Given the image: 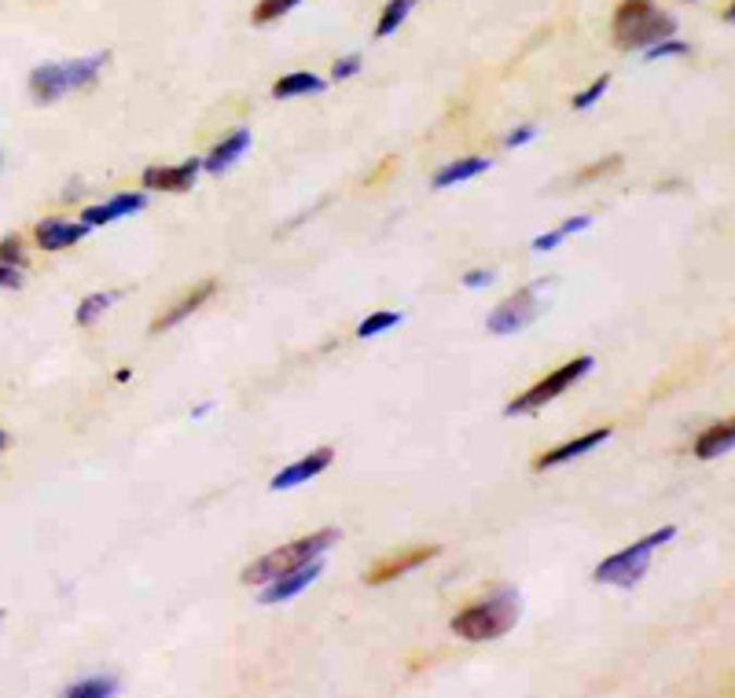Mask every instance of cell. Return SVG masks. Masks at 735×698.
<instances>
[{"label": "cell", "instance_id": "cell-1", "mask_svg": "<svg viewBox=\"0 0 735 698\" xmlns=\"http://www.w3.org/2000/svg\"><path fill=\"white\" fill-rule=\"evenodd\" d=\"M519 618H522V596L515 588H500V593L463 607L460 614L452 618V633L460 639H471V644H486V639L508 636L511 628L519 625Z\"/></svg>", "mask_w": 735, "mask_h": 698}, {"label": "cell", "instance_id": "cell-2", "mask_svg": "<svg viewBox=\"0 0 735 698\" xmlns=\"http://www.w3.org/2000/svg\"><path fill=\"white\" fill-rule=\"evenodd\" d=\"M611 34L614 45L625 48V52H644V48L676 34V18L655 4V0H622L614 12Z\"/></svg>", "mask_w": 735, "mask_h": 698}, {"label": "cell", "instance_id": "cell-3", "mask_svg": "<svg viewBox=\"0 0 735 698\" xmlns=\"http://www.w3.org/2000/svg\"><path fill=\"white\" fill-rule=\"evenodd\" d=\"M111 55H89V60H74V63H41L30 74V92L37 103H55L60 96L74 89H92L100 71L108 66Z\"/></svg>", "mask_w": 735, "mask_h": 698}, {"label": "cell", "instance_id": "cell-4", "mask_svg": "<svg viewBox=\"0 0 735 698\" xmlns=\"http://www.w3.org/2000/svg\"><path fill=\"white\" fill-rule=\"evenodd\" d=\"M338 537H342L338 529H321V533H309V537H298V540H291V545L261 556L254 566H247L244 581L247 585H269L273 577L287 574V570H298V566H306V562L321 559L327 548L338 545Z\"/></svg>", "mask_w": 735, "mask_h": 698}, {"label": "cell", "instance_id": "cell-5", "mask_svg": "<svg viewBox=\"0 0 735 698\" xmlns=\"http://www.w3.org/2000/svg\"><path fill=\"white\" fill-rule=\"evenodd\" d=\"M673 537H676V526H662V529H655L651 537L636 540V545H628V548L618 551V556H611V559H603V562H599L593 577L599 581V585H614V588H633V585H640L644 574H647V570H651V556H655V548L670 545Z\"/></svg>", "mask_w": 735, "mask_h": 698}, {"label": "cell", "instance_id": "cell-6", "mask_svg": "<svg viewBox=\"0 0 735 698\" xmlns=\"http://www.w3.org/2000/svg\"><path fill=\"white\" fill-rule=\"evenodd\" d=\"M596 367V361L593 357H574L570 364H563V367H556V372L548 375V379H540V383H534L530 386L526 394H519L515 401L508 404L504 409V415H530V412H537V409H545V404H551L556 397H563L570 386H577L585 379L588 372Z\"/></svg>", "mask_w": 735, "mask_h": 698}, {"label": "cell", "instance_id": "cell-7", "mask_svg": "<svg viewBox=\"0 0 735 698\" xmlns=\"http://www.w3.org/2000/svg\"><path fill=\"white\" fill-rule=\"evenodd\" d=\"M545 290H548L545 279H534V284H526V287L519 290V295L504 298V302L493 309L489 320H486V327H489L493 335H515V332H522V327H530L540 316V309H545V298H540Z\"/></svg>", "mask_w": 735, "mask_h": 698}, {"label": "cell", "instance_id": "cell-8", "mask_svg": "<svg viewBox=\"0 0 735 698\" xmlns=\"http://www.w3.org/2000/svg\"><path fill=\"white\" fill-rule=\"evenodd\" d=\"M321 574H324V556L313 559V562H306V566H298V570H287V574L273 577L265 585V593H258V603H265V607L287 603V599H295L298 593H306V588L313 585Z\"/></svg>", "mask_w": 735, "mask_h": 698}, {"label": "cell", "instance_id": "cell-9", "mask_svg": "<svg viewBox=\"0 0 735 698\" xmlns=\"http://www.w3.org/2000/svg\"><path fill=\"white\" fill-rule=\"evenodd\" d=\"M438 551H441L438 545H420V548L398 551V556L375 562V566L364 574V581H368V585H386V581H398L401 574H409V570L423 566V562H431V559H438Z\"/></svg>", "mask_w": 735, "mask_h": 698}, {"label": "cell", "instance_id": "cell-10", "mask_svg": "<svg viewBox=\"0 0 735 698\" xmlns=\"http://www.w3.org/2000/svg\"><path fill=\"white\" fill-rule=\"evenodd\" d=\"M202 170L199 159H184L177 166H148L144 170V188L148 191H188Z\"/></svg>", "mask_w": 735, "mask_h": 698}, {"label": "cell", "instance_id": "cell-11", "mask_svg": "<svg viewBox=\"0 0 735 698\" xmlns=\"http://www.w3.org/2000/svg\"><path fill=\"white\" fill-rule=\"evenodd\" d=\"M603 441H611V426H599V431H588V434H582V438H574L566 445H556V449H548L545 456H537L534 468L551 471V468H559V463H570V460H577V456L593 452L596 445H603Z\"/></svg>", "mask_w": 735, "mask_h": 698}, {"label": "cell", "instance_id": "cell-12", "mask_svg": "<svg viewBox=\"0 0 735 698\" xmlns=\"http://www.w3.org/2000/svg\"><path fill=\"white\" fill-rule=\"evenodd\" d=\"M335 460V452L332 449H316V452H309L306 460H298V463H291V468H284L276 474L273 482H269V489H276V493H284V489H295V486H302V482H309V478H316L327 463Z\"/></svg>", "mask_w": 735, "mask_h": 698}, {"label": "cell", "instance_id": "cell-13", "mask_svg": "<svg viewBox=\"0 0 735 698\" xmlns=\"http://www.w3.org/2000/svg\"><path fill=\"white\" fill-rule=\"evenodd\" d=\"M89 236V225L85 221H63V217H48L37 225V247L41 250H66L74 247L77 239Z\"/></svg>", "mask_w": 735, "mask_h": 698}, {"label": "cell", "instance_id": "cell-14", "mask_svg": "<svg viewBox=\"0 0 735 698\" xmlns=\"http://www.w3.org/2000/svg\"><path fill=\"white\" fill-rule=\"evenodd\" d=\"M144 207H148V196H144V191H122V196H114L111 202H103V207H89L82 213V221L89 228L92 225H111V221L129 217V213H137Z\"/></svg>", "mask_w": 735, "mask_h": 698}, {"label": "cell", "instance_id": "cell-15", "mask_svg": "<svg viewBox=\"0 0 735 698\" xmlns=\"http://www.w3.org/2000/svg\"><path fill=\"white\" fill-rule=\"evenodd\" d=\"M214 290H217L214 279H202V284H199V287H191L177 306L166 309V313H162V316H154V320H151V332L159 335V332H170V327H177L180 320H188L191 313H196V309H199L202 302H207V298L214 295Z\"/></svg>", "mask_w": 735, "mask_h": 698}, {"label": "cell", "instance_id": "cell-16", "mask_svg": "<svg viewBox=\"0 0 735 698\" xmlns=\"http://www.w3.org/2000/svg\"><path fill=\"white\" fill-rule=\"evenodd\" d=\"M247 151H250V129H236L228 140H221L217 148L210 151L207 159H202V170L214 173V177H217V173H225V170L236 166V162L244 159Z\"/></svg>", "mask_w": 735, "mask_h": 698}, {"label": "cell", "instance_id": "cell-17", "mask_svg": "<svg viewBox=\"0 0 735 698\" xmlns=\"http://www.w3.org/2000/svg\"><path fill=\"white\" fill-rule=\"evenodd\" d=\"M493 166L489 159H482V154H471V159H457L449 162L445 170L434 173V188H452V184H463L471 177H478V173H486Z\"/></svg>", "mask_w": 735, "mask_h": 698}, {"label": "cell", "instance_id": "cell-18", "mask_svg": "<svg viewBox=\"0 0 735 698\" xmlns=\"http://www.w3.org/2000/svg\"><path fill=\"white\" fill-rule=\"evenodd\" d=\"M735 445V423H718L710 426L706 434H699V441H695V456L699 460H713V456L728 452Z\"/></svg>", "mask_w": 735, "mask_h": 698}, {"label": "cell", "instance_id": "cell-19", "mask_svg": "<svg viewBox=\"0 0 735 698\" xmlns=\"http://www.w3.org/2000/svg\"><path fill=\"white\" fill-rule=\"evenodd\" d=\"M324 77L316 74H306V71H295L287 77H279V82L273 85V96L276 100H295V96H309V92H324Z\"/></svg>", "mask_w": 735, "mask_h": 698}, {"label": "cell", "instance_id": "cell-20", "mask_svg": "<svg viewBox=\"0 0 735 698\" xmlns=\"http://www.w3.org/2000/svg\"><path fill=\"white\" fill-rule=\"evenodd\" d=\"M66 698H111L119 695V681L114 676H89V681H77L63 691Z\"/></svg>", "mask_w": 735, "mask_h": 698}, {"label": "cell", "instance_id": "cell-21", "mask_svg": "<svg viewBox=\"0 0 735 698\" xmlns=\"http://www.w3.org/2000/svg\"><path fill=\"white\" fill-rule=\"evenodd\" d=\"M420 4V0H390V4L383 8V15H379V26H375V37H390V34H398V26L409 18V12L412 8Z\"/></svg>", "mask_w": 735, "mask_h": 698}, {"label": "cell", "instance_id": "cell-22", "mask_svg": "<svg viewBox=\"0 0 735 698\" xmlns=\"http://www.w3.org/2000/svg\"><path fill=\"white\" fill-rule=\"evenodd\" d=\"M114 302H119V295H89L82 306H77V324H82V327L96 324V316L108 313Z\"/></svg>", "mask_w": 735, "mask_h": 698}, {"label": "cell", "instance_id": "cell-23", "mask_svg": "<svg viewBox=\"0 0 735 698\" xmlns=\"http://www.w3.org/2000/svg\"><path fill=\"white\" fill-rule=\"evenodd\" d=\"M401 320H404V316H401V313H390V309H386V313H372V316H364V320H361L357 335H361V338H375V335L390 332V327H398Z\"/></svg>", "mask_w": 735, "mask_h": 698}, {"label": "cell", "instance_id": "cell-24", "mask_svg": "<svg viewBox=\"0 0 735 698\" xmlns=\"http://www.w3.org/2000/svg\"><path fill=\"white\" fill-rule=\"evenodd\" d=\"M298 4H302V0H261L254 8V23L269 26V23H276V18H284L287 12H295Z\"/></svg>", "mask_w": 735, "mask_h": 698}, {"label": "cell", "instance_id": "cell-25", "mask_svg": "<svg viewBox=\"0 0 735 698\" xmlns=\"http://www.w3.org/2000/svg\"><path fill=\"white\" fill-rule=\"evenodd\" d=\"M673 55H692L688 41H676V37H665V41L644 48V60L647 63H659V60H673Z\"/></svg>", "mask_w": 735, "mask_h": 698}, {"label": "cell", "instance_id": "cell-26", "mask_svg": "<svg viewBox=\"0 0 735 698\" xmlns=\"http://www.w3.org/2000/svg\"><path fill=\"white\" fill-rule=\"evenodd\" d=\"M611 89V74H603V77H596L593 85L582 92V96H574V111H588L596 100H603V92Z\"/></svg>", "mask_w": 735, "mask_h": 698}, {"label": "cell", "instance_id": "cell-27", "mask_svg": "<svg viewBox=\"0 0 735 698\" xmlns=\"http://www.w3.org/2000/svg\"><path fill=\"white\" fill-rule=\"evenodd\" d=\"M0 261H4V265H18L23 269L26 265V244L18 236H4L0 239Z\"/></svg>", "mask_w": 735, "mask_h": 698}, {"label": "cell", "instance_id": "cell-28", "mask_svg": "<svg viewBox=\"0 0 735 698\" xmlns=\"http://www.w3.org/2000/svg\"><path fill=\"white\" fill-rule=\"evenodd\" d=\"M618 166H622V159H618V154H611V159H607V162H593V166H588V170H582L574 180H577V184H588L593 177H603V173H611V170H618Z\"/></svg>", "mask_w": 735, "mask_h": 698}, {"label": "cell", "instance_id": "cell-29", "mask_svg": "<svg viewBox=\"0 0 735 698\" xmlns=\"http://www.w3.org/2000/svg\"><path fill=\"white\" fill-rule=\"evenodd\" d=\"M353 74H361V55H342V60L332 66L335 82H346V77H353Z\"/></svg>", "mask_w": 735, "mask_h": 698}, {"label": "cell", "instance_id": "cell-30", "mask_svg": "<svg viewBox=\"0 0 735 698\" xmlns=\"http://www.w3.org/2000/svg\"><path fill=\"white\" fill-rule=\"evenodd\" d=\"M534 137H537V125H519V129L508 133L504 144H508V148H522V144H530Z\"/></svg>", "mask_w": 735, "mask_h": 698}, {"label": "cell", "instance_id": "cell-31", "mask_svg": "<svg viewBox=\"0 0 735 698\" xmlns=\"http://www.w3.org/2000/svg\"><path fill=\"white\" fill-rule=\"evenodd\" d=\"M0 287L4 290L23 287V273H18V265H4V261H0Z\"/></svg>", "mask_w": 735, "mask_h": 698}, {"label": "cell", "instance_id": "cell-32", "mask_svg": "<svg viewBox=\"0 0 735 698\" xmlns=\"http://www.w3.org/2000/svg\"><path fill=\"white\" fill-rule=\"evenodd\" d=\"M493 279H497V273H489V269H475V273H468V276H463V287L478 290V287H489Z\"/></svg>", "mask_w": 735, "mask_h": 698}, {"label": "cell", "instance_id": "cell-33", "mask_svg": "<svg viewBox=\"0 0 735 698\" xmlns=\"http://www.w3.org/2000/svg\"><path fill=\"white\" fill-rule=\"evenodd\" d=\"M563 239H566V236H563V232L556 228V232H548V236H537V239H534V244H530V247H534L537 254H540V250H556L559 244H563Z\"/></svg>", "mask_w": 735, "mask_h": 698}, {"label": "cell", "instance_id": "cell-34", "mask_svg": "<svg viewBox=\"0 0 735 698\" xmlns=\"http://www.w3.org/2000/svg\"><path fill=\"white\" fill-rule=\"evenodd\" d=\"M588 225H593V217H566L563 225H559V232H563V236H574V232H585Z\"/></svg>", "mask_w": 735, "mask_h": 698}, {"label": "cell", "instance_id": "cell-35", "mask_svg": "<svg viewBox=\"0 0 735 698\" xmlns=\"http://www.w3.org/2000/svg\"><path fill=\"white\" fill-rule=\"evenodd\" d=\"M210 409H214V401H202V404H199V409H196V412H191V415H196V420H202V415H207Z\"/></svg>", "mask_w": 735, "mask_h": 698}, {"label": "cell", "instance_id": "cell-36", "mask_svg": "<svg viewBox=\"0 0 735 698\" xmlns=\"http://www.w3.org/2000/svg\"><path fill=\"white\" fill-rule=\"evenodd\" d=\"M4 445H8V434H4V431H0V449H4Z\"/></svg>", "mask_w": 735, "mask_h": 698}, {"label": "cell", "instance_id": "cell-37", "mask_svg": "<svg viewBox=\"0 0 735 698\" xmlns=\"http://www.w3.org/2000/svg\"><path fill=\"white\" fill-rule=\"evenodd\" d=\"M0 622H4V610H0Z\"/></svg>", "mask_w": 735, "mask_h": 698}, {"label": "cell", "instance_id": "cell-38", "mask_svg": "<svg viewBox=\"0 0 735 698\" xmlns=\"http://www.w3.org/2000/svg\"><path fill=\"white\" fill-rule=\"evenodd\" d=\"M0 166H4V162H0Z\"/></svg>", "mask_w": 735, "mask_h": 698}]
</instances>
